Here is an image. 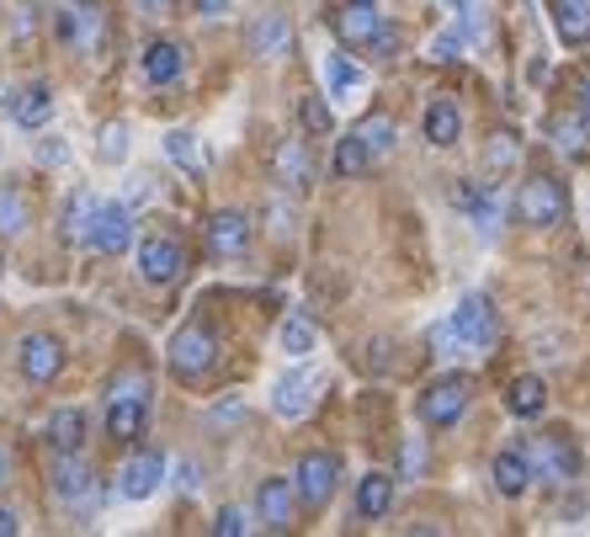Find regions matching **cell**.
Returning a JSON list of instances; mask_svg holds the SVG:
<instances>
[{
	"mask_svg": "<svg viewBox=\"0 0 590 537\" xmlns=\"http://www.w3.org/2000/svg\"><path fill=\"white\" fill-rule=\"evenodd\" d=\"M527 464H532V479H542V485H553V489H564L580 479V453H574V441H569L564 431H542V437H532Z\"/></svg>",
	"mask_w": 590,
	"mask_h": 537,
	"instance_id": "1",
	"label": "cell"
},
{
	"mask_svg": "<svg viewBox=\"0 0 590 537\" xmlns=\"http://www.w3.org/2000/svg\"><path fill=\"white\" fill-rule=\"evenodd\" d=\"M336 485H341V458H336V453H303V458H298V468H293L298 506H309V511L330 506Z\"/></svg>",
	"mask_w": 590,
	"mask_h": 537,
	"instance_id": "2",
	"label": "cell"
},
{
	"mask_svg": "<svg viewBox=\"0 0 590 537\" xmlns=\"http://www.w3.org/2000/svg\"><path fill=\"white\" fill-rule=\"evenodd\" d=\"M452 330H458L463 351H490L500 341V319H494L490 294H463L458 315H452Z\"/></svg>",
	"mask_w": 590,
	"mask_h": 537,
	"instance_id": "3",
	"label": "cell"
},
{
	"mask_svg": "<svg viewBox=\"0 0 590 537\" xmlns=\"http://www.w3.org/2000/svg\"><path fill=\"white\" fill-rule=\"evenodd\" d=\"M213 362H219V336H213L208 325H181V330L171 336L176 378H202Z\"/></svg>",
	"mask_w": 590,
	"mask_h": 537,
	"instance_id": "4",
	"label": "cell"
},
{
	"mask_svg": "<svg viewBox=\"0 0 590 537\" xmlns=\"http://www.w3.org/2000/svg\"><path fill=\"white\" fill-rule=\"evenodd\" d=\"M416 410H420V420H426L431 431L458 426V420H463V410H468V378H458V372H452V378H437L431 389L420 394Z\"/></svg>",
	"mask_w": 590,
	"mask_h": 537,
	"instance_id": "5",
	"label": "cell"
},
{
	"mask_svg": "<svg viewBox=\"0 0 590 537\" xmlns=\"http://www.w3.org/2000/svg\"><path fill=\"white\" fill-rule=\"evenodd\" d=\"M86 245L101 250V256H123L128 245H133V208H128V202H97L91 229H86Z\"/></svg>",
	"mask_w": 590,
	"mask_h": 537,
	"instance_id": "6",
	"label": "cell"
},
{
	"mask_svg": "<svg viewBox=\"0 0 590 537\" xmlns=\"http://www.w3.org/2000/svg\"><path fill=\"white\" fill-rule=\"evenodd\" d=\"M517 213H521V223H532V229H553V223L564 219V187H559L553 176H532L517 197Z\"/></svg>",
	"mask_w": 590,
	"mask_h": 537,
	"instance_id": "7",
	"label": "cell"
},
{
	"mask_svg": "<svg viewBox=\"0 0 590 537\" xmlns=\"http://www.w3.org/2000/svg\"><path fill=\"white\" fill-rule=\"evenodd\" d=\"M181 271H187V250H181V240H171V235H149V240L139 245V277H144V282L166 288V282H176Z\"/></svg>",
	"mask_w": 590,
	"mask_h": 537,
	"instance_id": "8",
	"label": "cell"
},
{
	"mask_svg": "<svg viewBox=\"0 0 590 537\" xmlns=\"http://www.w3.org/2000/svg\"><path fill=\"white\" fill-rule=\"evenodd\" d=\"M160 485H166V458H160L154 447H139V453L118 468V495H123V500H149Z\"/></svg>",
	"mask_w": 590,
	"mask_h": 537,
	"instance_id": "9",
	"label": "cell"
},
{
	"mask_svg": "<svg viewBox=\"0 0 590 537\" xmlns=\"http://www.w3.org/2000/svg\"><path fill=\"white\" fill-rule=\"evenodd\" d=\"M256 516H261L267 533H288L298 516L293 485H288V479H261V489H256Z\"/></svg>",
	"mask_w": 590,
	"mask_h": 537,
	"instance_id": "10",
	"label": "cell"
},
{
	"mask_svg": "<svg viewBox=\"0 0 590 537\" xmlns=\"http://www.w3.org/2000/svg\"><path fill=\"white\" fill-rule=\"evenodd\" d=\"M64 372V346L59 336H27L22 341V378L27 384H53Z\"/></svg>",
	"mask_w": 590,
	"mask_h": 537,
	"instance_id": "11",
	"label": "cell"
},
{
	"mask_svg": "<svg viewBox=\"0 0 590 537\" xmlns=\"http://www.w3.org/2000/svg\"><path fill=\"white\" fill-rule=\"evenodd\" d=\"M91 489H97V474L86 468V458L80 453H59V464H53V495L64 506H86Z\"/></svg>",
	"mask_w": 590,
	"mask_h": 537,
	"instance_id": "12",
	"label": "cell"
},
{
	"mask_svg": "<svg viewBox=\"0 0 590 537\" xmlns=\"http://www.w3.org/2000/svg\"><path fill=\"white\" fill-rule=\"evenodd\" d=\"M246 43L256 59H282V53L293 49V22L282 17V11H267V17H256L246 32Z\"/></svg>",
	"mask_w": 590,
	"mask_h": 537,
	"instance_id": "13",
	"label": "cell"
},
{
	"mask_svg": "<svg viewBox=\"0 0 590 537\" xmlns=\"http://www.w3.org/2000/svg\"><path fill=\"white\" fill-rule=\"evenodd\" d=\"M314 389H320V378H309V372H282V378H277V389H271V410H277L282 420L309 416Z\"/></svg>",
	"mask_w": 590,
	"mask_h": 537,
	"instance_id": "14",
	"label": "cell"
},
{
	"mask_svg": "<svg viewBox=\"0 0 590 537\" xmlns=\"http://www.w3.org/2000/svg\"><path fill=\"white\" fill-rule=\"evenodd\" d=\"M208 250L213 256H246L250 250V219L246 213H234V208H223L208 219Z\"/></svg>",
	"mask_w": 590,
	"mask_h": 537,
	"instance_id": "15",
	"label": "cell"
},
{
	"mask_svg": "<svg viewBox=\"0 0 590 537\" xmlns=\"http://www.w3.org/2000/svg\"><path fill=\"white\" fill-rule=\"evenodd\" d=\"M149 420V394H123V399H107V437L112 441H133Z\"/></svg>",
	"mask_w": 590,
	"mask_h": 537,
	"instance_id": "16",
	"label": "cell"
},
{
	"mask_svg": "<svg viewBox=\"0 0 590 537\" xmlns=\"http://www.w3.org/2000/svg\"><path fill=\"white\" fill-rule=\"evenodd\" d=\"M271 171H277V181H282V187L303 192V187L314 181V160H309V145H303V139H282V145H277V155H271Z\"/></svg>",
	"mask_w": 590,
	"mask_h": 537,
	"instance_id": "17",
	"label": "cell"
},
{
	"mask_svg": "<svg viewBox=\"0 0 590 537\" xmlns=\"http://www.w3.org/2000/svg\"><path fill=\"white\" fill-rule=\"evenodd\" d=\"M6 112L17 118V128H43L53 118V91L38 80V86H22V91H11L6 97Z\"/></svg>",
	"mask_w": 590,
	"mask_h": 537,
	"instance_id": "18",
	"label": "cell"
},
{
	"mask_svg": "<svg viewBox=\"0 0 590 537\" xmlns=\"http://www.w3.org/2000/svg\"><path fill=\"white\" fill-rule=\"evenodd\" d=\"M181 70H187V49L176 43V38H154L144 49V80L149 86H171V80H181Z\"/></svg>",
	"mask_w": 590,
	"mask_h": 537,
	"instance_id": "19",
	"label": "cell"
},
{
	"mask_svg": "<svg viewBox=\"0 0 590 537\" xmlns=\"http://www.w3.org/2000/svg\"><path fill=\"white\" fill-rule=\"evenodd\" d=\"M548 11H553V32H559L564 49L590 43V0H553Z\"/></svg>",
	"mask_w": 590,
	"mask_h": 537,
	"instance_id": "20",
	"label": "cell"
},
{
	"mask_svg": "<svg viewBox=\"0 0 590 537\" xmlns=\"http://www.w3.org/2000/svg\"><path fill=\"white\" fill-rule=\"evenodd\" d=\"M426 139H431L437 149H452L458 139H463V112H458L447 97H437L431 107H426Z\"/></svg>",
	"mask_w": 590,
	"mask_h": 537,
	"instance_id": "21",
	"label": "cell"
},
{
	"mask_svg": "<svg viewBox=\"0 0 590 537\" xmlns=\"http://www.w3.org/2000/svg\"><path fill=\"white\" fill-rule=\"evenodd\" d=\"M490 474H494V489H500L506 500H517L521 489L532 485V464H527V453H521V447H506V453L494 458Z\"/></svg>",
	"mask_w": 590,
	"mask_h": 537,
	"instance_id": "22",
	"label": "cell"
},
{
	"mask_svg": "<svg viewBox=\"0 0 590 537\" xmlns=\"http://www.w3.org/2000/svg\"><path fill=\"white\" fill-rule=\"evenodd\" d=\"M506 410L517 420H538L542 410H548V389H542L538 372H521L517 384H511V394H506Z\"/></svg>",
	"mask_w": 590,
	"mask_h": 537,
	"instance_id": "23",
	"label": "cell"
},
{
	"mask_svg": "<svg viewBox=\"0 0 590 537\" xmlns=\"http://www.w3.org/2000/svg\"><path fill=\"white\" fill-rule=\"evenodd\" d=\"M393 511V479L389 474H368L362 485H357V516L362 521H383Z\"/></svg>",
	"mask_w": 590,
	"mask_h": 537,
	"instance_id": "24",
	"label": "cell"
},
{
	"mask_svg": "<svg viewBox=\"0 0 590 537\" xmlns=\"http://www.w3.org/2000/svg\"><path fill=\"white\" fill-rule=\"evenodd\" d=\"M49 447L53 453H80V447H86V410H74V405L53 410L49 416Z\"/></svg>",
	"mask_w": 590,
	"mask_h": 537,
	"instance_id": "25",
	"label": "cell"
},
{
	"mask_svg": "<svg viewBox=\"0 0 590 537\" xmlns=\"http://www.w3.org/2000/svg\"><path fill=\"white\" fill-rule=\"evenodd\" d=\"M378 22H383V17H378L372 6H357V0H346V11H336V32H341L351 49H362L372 32H378Z\"/></svg>",
	"mask_w": 590,
	"mask_h": 537,
	"instance_id": "26",
	"label": "cell"
},
{
	"mask_svg": "<svg viewBox=\"0 0 590 537\" xmlns=\"http://www.w3.org/2000/svg\"><path fill=\"white\" fill-rule=\"evenodd\" d=\"M351 133H357V139L368 145V155L378 160V155H389V149H393V139H399V122H393L389 112H368V118L357 122Z\"/></svg>",
	"mask_w": 590,
	"mask_h": 537,
	"instance_id": "27",
	"label": "cell"
},
{
	"mask_svg": "<svg viewBox=\"0 0 590 537\" xmlns=\"http://www.w3.org/2000/svg\"><path fill=\"white\" fill-rule=\"evenodd\" d=\"M166 155H171L187 176H202V166H208V160H202V145H197V133H187V128H171V133H166Z\"/></svg>",
	"mask_w": 590,
	"mask_h": 537,
	"instance_id": "28",
	"label": "cell"
},
{
	"mask_svg": "<svg viewBox=\"0 0 590 537\" xmlns=\"http://www.w3.org/2000/svg\"><path fill=\"white\" fill-rule=\"evenodd\" d=\"M59 38H64L70 49H97V43H101V27H91L86 6H74V11H64V17H59Z\"/></svg>",
	"mask_w": 590,
	"mask_h": 537,
	"instance_id": "29",
	"label": "cell"
},
{
	"mask_svg": "<svg viewBox=\"0 0 590 537\" xmlns=\"http://www.w3.org/2000/svg\"><path fill=\"white\" fill-rule=\"evenodd\" d=\"M27 223H32V208H27V197L17 187H0V235L6 240H17Z\"/></svg>",
	"mask_w": 590,
	"mask_h": 537,
	"instance_id": "30",
	"label": "cell"
},
{
	"mask_svg": "<svg viewBox=\"0 0 590 537\" xmlns=\"http://www.w3.org/2000/svg\"><path fill=\"white\" fill-rule=\"evenodd\" d=\"M463 208H468V219L479 223V229H484V235H490L494 229V219H500V202H494V187H473V181H468L463 192Z\"/></svg>",
	"mask_w": 590,
	"mask_h": 537,
	"instance_id": "31",
	"label": "cell"
},
{
	"mask_svg": "<svg viewBox=\"0 0 590 537\" xmlns=\"http://www.w3.org/2000/svg\"><path fill=\"white\" fill-rule=\"evenodd\" d=\"M368 166H372V155H368V145H362L357 133L336 145V160H330V171L341 176V181H351V176H362V171H368Z\"/></svg>",
	"mask_w": 590,
	"mask_h": 537,
	"instance_id": "32",
	"label": "cell"
},
{
	"mask_svg": "<svg viewBox=\"0 0 590 537\" xmlns=\"http://www.w3.org/2000/svg\"><path fill=\"white\" fill-rule=\"evenodd\" d=\"M91 213H97V192H80L64 202V240H86V229H91Z\"/></svg>",
	"mask_w": 590,
	"mask_h": 537,
	"instance_id": "33",
	"label": "cell"
},
{
	"mask_svg": "<svg viewBox=\"0 0 590 537\" xmlns=\"http://www.w3.org/2000/svg\"><path fill=\"white\" fill-rule=\"evenodd\" d=\"M314 346H320V330H314L309 315H293L282 325V351H288V357H309Z\"/></svg>",
	"mask_w": 590,
	"mask_h": 537,
	"instance_id": "34",
	"label": "cell"
},
{
	"mask_svg": "<svg viewBox=\"0 0 590 537\" xmlns=\"http://www.w3.org/2000/svg\"><path fill=\"white\" fill-rule=\"evenodd\" d=\"M553 145L564 149V155H586L590 149V118L580 112V118H559L553 122Z\"/></svg>",
	"mask_w": 590,
	"mask_h": 537,
	"instance_id": "35",
	"label": "cell"
},
{
	"mask_svg": "<svg viewBox=\"0 0 590 537\" xmlns=\"http://www.w3.org/2000/svg\"><path fill=\"white\" fill-rule=\"evenodd\" d=\"M324 80H330V97H351V91L362 86V64H351V59L336 53V59L324 64Z\"/></svg>",
	"mask_w": 590,
	"mask_h": 537,
	"instance_id": "36",
	"label": "cell"
},
{
	"mask_svg": "<svg viewBox=\"0 0 590 537\" xmlns=\"http://www.w3.org/2000/svg\"><path fill=\"white\" fill-rule=\"evenodd\" d=\"M97 155L107 160V166H118V160H123V155H128V122H107V128H101Z\"/></svg>",
	"mask_w": 590,
	"mask_h": 537,
	"instance_id": "37",
	"label": "cell"
},
{
	"mask_svg": "<svg viewBox=\"0 0 590 537\" xmlns=\"http://www.w3.org/2000/svg\"><path fill=\"white\" fill-rule=\"evenodd\" d=\"M298 122H303V128H309V133H330V107H324L320 97H303L298 101Z\"/></svg>",
	"mask_w": 590,
	"mask_h": 537,
	"instance_id": "38",
	"label": "cell"
},
{
	"mask_svg": "<svg viewBox=\"0 0 590 537\" xmlns=\"http://www.w3.org/2000/svg\"><path fill=\"white\" fill-rule=\"evenodd\" d=\"M458 17H463V38H484L490 32V17H484V0H452Z\"/></svg>",
	"mask_w": 590,
	"mask_h": 537,
	"instance_id": "39",
	"label": "cell"
},
{
	"mask_svg": "<svg viewBox=\"0 0 590 537\" xmlns=\"http://www.w3.org/2000/svg\"><path fill=\"white\" fill-rule=\"evenodd\" d=\"M399 43H404V38H399V27L378 22V32H372L368 43H362V49H368L372 59H393V53H399Z\"/></svg>",
	"mask_w": 590,
	"mask_h": 537,
	"instance_id": "40",
	"label": "cell"
},
{
	"mask_svg": "<svg viewBox=\"0 0 590 537\" xmlns=\"http://www.w3.org/2000/svg\"><path fill=\"white\" fill-rule=\"evenodd\" d=\"M426 341H431V351H437V357H458V330H452V319H437V325H431V330H426Z\"/></svg>",
	"mask_w": 590,
	"mask_h": 537,
	"instance_id": "41",
	"label": "cell"
},
{
	"mask_svg": "<svg viewBox=\"0 0 590 537\" xmlns=\"http://www.w3.org/2000/svg\"><path fill=\"white\" fill-rule=\"evenodd\" d=\"M213 533H219V537H246V533H250L246 511H234V506H223V511L213 516Z\"/></svg>",
	"mask_w": 590,
	"mask_h": 537,
	"instance_id": "42",
	"label": "cell"
},
{
	"mask_svg": "<svg viewBox=\"0 0 590 537\" xmlns=\"http://www.w3.org/2000/svg\"><path fill=\"white\" fill-rule=\"evenodd\" d=\"M458 49H463V32H442V38H431V59H437V64H452Z\"/></svg>",
	"mask_w": 590,
	"mask_h": 537,
	"instance_id": "43",
	"label": "cell"
},
{
	"mask_svg": "<svg viewBox=\"0 0 590 537\" xmlns=\"http://www.w3.org/2000/svg\"><path fill=\"white\" fill-rule=\"evenodd\" d=\"M38 160H43V166H64V160H70V145H64V139H43V145H38Z\"/></svg>",
	"mask_w": 590,
	"mask_h": 537,
	"instance_id": "44",
	"label": "cell"
},
{
	"mask_svg": "<svg viewBox=\"0 0 590 537\" xmlns=\"http://www.w3.org/2000/svg\"><path fill=\"white\" fill-rule=\"evenodd\" d=\"M187 6H192L197 17H223L229 11V0H187Z\"/></svg>",
	"mask_w": 590,
	"mask_h": 537,
	"instance_id": "45",
	"label": "cell"
},
{
	"mask_svg": "<svg viewBox=\"0 0 590 537\" xmlns=\"http://www.w3.org/2000/svg\"><path fill=\"white\" fill-rule=\"evenodd\" d=\"M511 155H517V149H511V133H500V139H494V166H511Z\"/></svg>",
	"mask_w": 590,
	"mask_h": 537,
	"instance_id": "46",
	"label": "cell"
},
{
	"mask_svg": "<svg viewBox=\"0 0 590 537\" xmlns=\"http://www.w3.org/2000/svg\"><path fill=\"white\" fill-rule=\"evenodd\" d=\"M22 533V521H17V511H6V506H0V537H17Z\"/></svg>",
	"mask_w": 590,
	"mask_h": 537,
	"instance_id": "47",
	"label": "cell"
},
{
	"mask_svg": "<svg viewBox=\"0 0 590 537\" xmlns=\"http://www.w3.org/2000/svg\"><path fill=\"white\" fill-rule=\"evenodd\" d=\"M176 485H181V489H197V464H181V468H176Z\"/></svg>",
	"mask_w": 590,
	"mask_h": 537,
	"instance_id": "48",
	"label": "cell"
},
{
	"mask_svg": "<svg viewBox=\"0 0 590 537\" xmlns=\"http://www.w3.org/2000/svg\"><path fill=\"white\" fill-rule=\"evenodd\" d=\"M580 112H586V118H590V74H586V80H580Z\"/></svg>",
	"mask_w": 590,
	"mask_h": 537,
	"instance_id": "49",
	"label": "cell"
},
{
	"mask_svg": "<svg viewBox=\"0 0 590 537\" xmlns=\"http://www.w3.org/2000/svg\"><path fill=\"white\" fill-rule=\"evenodd\" d=\"M0 485H6V453H0Z\"/></svg>",
	"mask_w": 590,
	"mask_h": 537,
	"instance_id": "50",
	"label": "cell"
},
{
	"mask_svg": "<svg viewBox=\"0 0 590 537\" xmlns=\"http://www.w3.org/2000/svg\"><path fill=\"white\" fill-rule=\"evenodd\" d=\"M70 6H97V0H70Z\"/></svg>",
	"mask_w": 590,
	"mask_h": 537,
	"instance_id": "51",
	"label": "cell"
},
{
	"mask_svg": "<svg viewBox=\"0 0 590 537\" xmlns=\"http://www.w3.org/2000/svg\"><path fill=\"white\" fill-rule=\"evenodd\" d=\"M357 6H378V0H357Z\"/></svg>",
	"mask_w": 590,
	"mask_h": 537,
	"instance_id": "52",
	"label": "cell"
}]
</instances>
